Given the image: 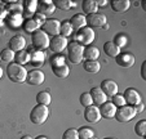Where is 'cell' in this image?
<instances>
[{
    "label": "cell",
    "instance_id": "f1b7e54d",
    "mask_svg": "<svg viewBox=\"0 0 146 139\" xmlns=\"http://www.w3.org/2000/svg\"><path fill=\"white\" fill-rule=\"evenodd\" d=\"M52 70H53V74L57 77H60V79H66L70 75V68L67 65L58 66V67H52Z\"/></svg>",
    "mask_w": 146,
    "mask_h": 139
},
{
    "label": "cell",
    "instance_id": "484cf974",
    "mask_svg": "<svg viewBox=\"0 0 146 139\" xmlns=\"http://www.w3.org/2000/svg\"><path fill=\"white\" fill-rule=\"evenodd\" d=\"M82 8H83V12H84V13L91 16V14L97 13L98 7H97V3L94 0H84L82 4Z\"/></svg>",
    "mask_w": 146,
    "mask_h": 139
},
{
    "label": "cell",
    "instance_id": "83f0119b",
    "mask_svg": "<svg viewBox=\"0 0 146 139\" xmlns=\"http://www.w3.org/2000/svg\"><path fill=\"white\" fill-rule=\"evenodd\" d=\"M14 62L22 66L30 62V54L27 50H21V52L14 53Z\"/></svg>",
    "mask_w": 146,
    "mask_h": 139
},
{
    "label": "cell",
    "instance_id": "cb8c5ba5",
    "mask_svg": "<svg viewBox=\"0 0 146 139\" xmlns=\"http://www.w3.org/2000/svg\"><path fill=\"white\" fill-rule=\"evenodd\" d=\"M100 57V50L96 46H87L83 52V59L86 61H97Z\"/></svg>",
    "mask_w": 146,
    "mask_h": 139
},
{
    "label": "cell",
    "instance_id": "f907efd6",
    "mask_svg": "<svg viewBox=\"0 0 146 139\" xmlns=\"http://www.w3.org/2000/svg\"><path fill=\"white\" fill-rule=\"evenodd\" d=\"M1 77H3V68L0 67V79H1Z\"/></svg>",
    "mask_w": 146,
    "mask_h": 139
},
{
    "label": "cell",
    "instance_id": "4316f807",
    "mask_svg": "<svg viewBox=\"0 0 146 139\" xmlns=\"http://www.w3.org/2000/svg\"><path fill=\"white\" fill-rule=\"evenodd\" d=\"M83 67L89 74H97L101 68V65L98 63V61H84Z\"/></svg>",
    "mask_w": 146,
    "mask_h": 139
},
{
    "label": "cell",
    "instance_id": "8fae6325",
    "mask_svg": "<svg viewBox=\"0 0 146 139\" xmlns=\"http://www.w3.org/2000/svg\"><path fill=\"white\" fill-rule=\"evenodd\" d=\"M45 80V75L43 74V71L40 70H31L30 72H27V77H26V81L30 85H34V86H38V85H41Z\"/></svg>",
    "mask_w": 146,
    "mask_h": 139
},
{
    "label": "cell",
    "instance_id": "681fc988",
    "mask_svg": "<svg viewBox=\"0 0 146 139\" xmlns=\"http://www.w3.org/2000/svg\"><path fill=\"white\" fill-rule=\"evenodd\" d=\"M21 139H33V138H31L30 135H23V136H22V138H21Z\"/></svg>",
    "mask_w": 146,
    "mask_h": 139
},
{
    "label": "cell",
    "instance_id": "e0dca14e",
    "mask_svg": "<svg viewBox=\"0 0 146 139\" xmlns=\"http://www.w3.org/2000/svg\"><path fill=\"white\" fill-rule=\"evenodd\" d=\"M98 109H100V113H101V117H105V119H114L116 112V107L111 102H108V101L105 103H102L98 107Z\"/></svg>",
    "mask_w": 146,
    "mask_h": 139
},
{
    "label": "cell",
    "instance_id": "d4e9b609",
    "mask_svg": "<svg viewBox=\"0 0 146 139\" xmlns=\"http://www.w3.org/2000/svg\"><path fill=\"white\" fill-rule=\"evenodd\" d=\"M104 52L108 57H111V58H115L120 54V49H119L118 46L113 43V41H106L104 44Z\"/></svg>",
    "mask_w": 146,
    "mask_h": 139
},
{
    "label": "cell",
    "instance_id": "7bdbcfd3",
    "mask_svg": "<svg viewBox=\"0 0 146 139\" xmlns=\"http://www.w3.org/2000/svg\"><path fill=\"white\" fill-rule=\"evenodd\" d=\"M33 19L36 22V23H38L39 26H40V27H41L43 25H44V22L47 21V19H45V16H44V14L38 13V12H36V13L33 16Z\"/></svg>",
    "mask_w": 146,
    "mask_h": 139
},
{
    "label": "cell",
    "instance_id": "d6986e66",
    "mask_svg": "<svg viewBox=\"0 0 146 139\" xmlns=\"http://www.w3.org/2000/svg\"><path fill=\"white\" fill-rule=\"evenodd\" d=\"M69 22L71 23L72 30H78V31H79V30H82V28L87 27V18H86V16H84V14H82V13L74 14Z\"/></svg>",
    "mask_w": 146,
    "mask_h": 139
},
{
    "label": "cell",
    "instance_id": "3957f363",
    "mask_svg": "<svg viewBox=\"0 0 146 139\" xmlns=\"http://www.w3.org/2000/svg\"><path fill=\"white\" fill-rule=\"evenodd\" d=\"M48 116H49V109L48 106H43V104H38L35 106L30 112V120L35 125H41L47 121Z\"/></svg>",
    "mask_w": 146,
    "mask_h": 139
},
{
    "label": "cell",
    "instance_id": "ffe728a7",
    "mask_svg": "<svg viewBox=\"0 0 146 139\" xmlns=\"http://www.w3.org/2000/svg\"><path fill=\"white\" fill-rule=\"evenodd\" d=\"M7 25L9 27H13V28H18L19 26L23 25V17L22 14H12V13H8L4 19Z\"/></svg>",
    "mask_w": 146,
    "mask_h": 139
},
{
    "label": "cell",
    "instance_id": "f35d334b",
    "mask_svg": "<svg viewBox=\"0 0 146 139\" xmlns=\"http://www.w3.org/2000/svg\"><path fill=\"white\" fill-rule=\"evenodd\" d=\"M79 101H80V104H82L84 108L93 104V102H92V97H91V94H89V92L88 93H83L82 96H80Z\"/></svg>",
    "mask_w": 146,
    "mask_h": 139
},
{
    "label": "cell",
    "instance_id": "ba28073f",
    "mask_svg": "<svg viewBox=\"0 0 146 139\" xmlns=\"http://www.w3.org/2000/svg\"><path fill=\"white\" fill-rule=\"evenodd\" d=\"M67 44L69 43H67L66 38L58 35V36H54V38L49 41V49L52 50L53 53H56V54H60L61 52H64L67 48Z\"/></svg>",
    "mask_w": 146,
    "mask_h": 139
},
{
    "label": "cell",
    "instance_id": "c3c4849f",
    "mask_svg": "<svg viewBox=\"0 0 146 139\" xmlns=\"http://www.w3.org/2000/svg\"><path fill=\"white\" fill-rule=\"evenodd\" d=\"M34 139H48L47 136H44V135H39V136H36V138H34Z\"/></svg>",
    "mask_w": 146,
    "mask_h": 139
},
{
    "label": "cell",
    "instance_id": "8992f818",
    "mask_svg": "<svg viewBox=\"0 0 146 139\" xmlns=\"http://www.w3.org/2000/svg\"><path fill=\"white\" fill-rule=\"evenodd\" d=\"M94 38H96V34H94L93 28L91 27H84L82 28V30L78 31L76 34V43H79L80 45H89V44L92 43V41L94 40Z\"/></svg>",
    "mask_w": 146,
    "mask_h": 139
},
{
    "label": "cell",
    "instance_id": "bcb514c9",
    "mask_svg": "<svg viewBox=\"0 0 146 139\" xmlns=\"http://www.w3.org/2000/svg\"><path fill=\"white\" fill-rule=\"evenodd\" d=\"M97 7H106V4H108V1L106 0H97Z\"/></svg>",
    "mask_w": 146,
    "mask_h": 139
},
{
    "label": "cell",
    "instance_id": "9c48e42d",
    "mask_svg": "<svg viewBox=\"0 0 146 139\" xmlns=\"http://www.w3.org/2000/svg\"><path fill=\"white\" fill-rule=\"evenodd\" d=\"M84 119H86L88 123L91 124H96L101 120V113H100V109L97 106L92 104L89 107H86L84 109Z\"/></svg>",
    "mask_w": 146,
    "mask_h": 139
},
{
    "label": "cell",
    "instance_id": "11a10c76",
    "mask_svg": "<svg viewBox=\"0 0 146 139\" xmlns=\"http://www.w3.org/2000/svg\"><path fill=\"white\" fill-rule=\"evenodd\" d=\"M0 4H1V3H0Z\"/></svg>",
    "mask_w": 146,
    "mask_h": 139
},
{
    "label": "cell",
    "instance_id": "f6af8a7d",
    "mask_svg": "<svg viewBox=\"0 0 146 139\" xmlns=\"http://www.w3.org/2000/svg\"><path fill=\"white\" fill-rule=\"evenodd\" d=\"M145 67H146V62H142L141 65V77L143 80H146V75H145Z\"/></svg>",
    "mask_w": 146,
    "mask_h": 139
},
{
    "label": "cell",
    "instance_id": "4dcf8cb0",
    "mask_svg": "<svg viewBox=\"0 0 146 139\" xmlns=\"http://www.w3.org/2000/svg\"><path fill=\"white\" fill-rule=\"evenodd\" d=\"M22 27L25 28L26 32L33 34V32H35L36 30H39V28H40V26H39L33 18H29V19H25V22H23Z\"/></svg>",
    "mask_w": 146,
    "mask_h": 139
},
{
    "label": "cell",
    "instance_id": "b9f144b4",
    "mask_svg": "<svg viewBox=\"0 0 146 139\" xmlns=\"http://www.w3.org/2000/svg\"><path fill=\"white\" fill-rule=\"evenodd\" d=\"M62 139H79L76 129H67L62 135Z\"/></svg>",
    "mask_w": 146,
    "mask_h": 139
},
{
    "label": "cell",
    "instance_id": "5bb4252c",
    "mask_svg": "<svg viewBox=\"0 0 146 139\" xmlns=\"http://www.w3.org/2000/svg\"><path fill=\"white\" fill-rule=\"evenodd\" d=\"M100 89L105 93L106 97H110V98L118 94V84L113 80H104L100 85Z\"/></svg>",
    "mask_w": 146,
    "mask_h": 139
},
{
    "label": "cell",
    "instance_id": "7dc6e473",
    "mask_svg": "<svg viewBox=\"0 0 146 139\" xmlns=\"http://www.w3.org/2000/svg\"><path fill=\"white\" fill-rule=\"evenodd\" d=\"M1 12H5V9H3V11H1V8H0V23L3 22V18L5 19V17H7V16H1Z\"/></svg>",
    "mask_w": 146,
    "mask_h": 139
},
{
    "label": "cell",
    "instance_id": "7402d4cb",
    "mask_svg": "<svg viewBox=\"0 0 146 139\" xmlns=\"http://www.w3.org/2000/svg\"><path fill=\"white\" fill-rule=\"evenodd\" d=\"M36 9H38V1L36 0H26V1H23L22 17H27V19L31 18V16L36 13Z\"/></svg>",
    "mask_w": 146,
    "mask_h": 139
},
{
    "label": "cell",
    "instance_id": "db71d44e",
    "mask_svg": "<svg viewBox=\"0 0 146 139\" xmlns=\"http://www.w3.org/2000/svg\"><path fill=\"white\" fill-rule=\"evenodd\" d=\"M0 61H1V58H0Z\"/></svg>",
    "mask_w": 146,
    "mask_h": 139
},
{
    "label": "cell",
    "instance_id": "ee69618b",
    "mask_svg": "<svg viewBox=\"0 0 146 139\" xmlns=\"http://www.w3.org/2000/svg\"><path fill=\"white\" fill-rule=\"evenodd\" d=\"M133 109H135L136 115H137V113H141V112L143 111V104H142V103L136 104V106H133Z\"/></svg>",
    "mask_w": 146,
    "mask_h": 139
},
{
    "label": "cell",
    "instance_id": "30bf717a",
    "mask_svg": "<svg viewBox=\"0 0 146 139\" xmlns=\"http://www.w3.org/2000/svg\"><path fill=\"white\" fill-rule=\"evenodd\" d=\"M123 97H124V99H125V104H128V106L133 107V106H136V104L141 103L140 93H138L136 89H133V88H128V89H125Z\"/></svg>",
    "mask_w": 146,
    "mask_h": 139
},
{
    "label": "cell",
    "instance_id": "836d02e7",
    "mask_svg": "<svg viewBox=\"0 0 146 139\" xmlns=\"http://www.w3.org/2000/svg\"><path fill=\"white\" fill-rule=\"evenodd\" d=\"M78 135H79V139H89L92 136H94V133L91 128L88 126H83L78 130Z\"/></svg>",
    "mask_w": 146,
    "mask_h": 139
},
{
    "label": "cell",
    "instance_id": "d590c367",
    "mask_svg": "<svg viewBox=\"0 0 146 139\" xmlns=\"http://www.w3.org/2000/svg\"><path fill=\"white\" fill-rule=\"evenodd\" d=\"M135 133L137 134L138 136L143 138L146 134V120H140L135 126Z\"/></svg>",
    "mask_w": 146,
    "mask_h": 139
},
{
    "label": "cell",
    "instance_id": "1f68e13d",
    "mask_svg": "<svg viewBox=\"0 0 146 139\" xmlns=\"http://www.w3.org/2000/svg\"><path fill=\"white\" fill-rule=\"evenodd\" d=\"M72 26L71 23H70L69 21H64L61 22V27H60V35L64 36V38H67V36H70L72 34Z\"/></svg>",
    "mask_w": 146,
    "mask_h": 139
},
{
    "label": "cell",
    "instance_id": "ac0fdd59",
    "mask_svg": "<svg viewBox=\"0 0 146 139\" xmlns=\"http://www.w3.org/2000/svg\"><path fill=\"white\" fill-rule=\"evenodd\" d=\"M89 94H91L92 97V102H93L94 106L100 107L102 103H105L106 99H108V97L105 96V93L102 92L100 88H92L91 92H89Z\"/></svg>",
    "mask_w": 146,
    "mask_h": 139
},
{
    "label": "cell",
    "instance_id": "f5cc1de1",
    "mask_svg": "<svg viewBox=\"0 0 146 139\" xmlns=\"http://www.w3.org/2000/svg\"><path fill=\"white\" fill-rule=\"evenodd\" d=\"M105 139H116V138H105Z\"/></svg>",
    "mask_w": 146,
    "mask_h": 139
},
{
    "label": "cell",
    "instance_id": "4fadbf2b",
    "mask_svg": "<svg viewBox=\"0 0 146 139\" xmlns=\"http://www.w3.org/2000/svg\"><path fill=\"white\" fill-rule=\"evenodd\" d=\"M106 22H108V18L104 14H100V13H94V14H91V16L87 18V25H89L88 27H104L106 25Z\"/></svg>",
    "mask_w": 146,
    "mask_h": 139
},
{
    "label": "cell",
    "instance_id": "7a4b0ae2",
    "mask_svg": "<svg viewBox=\"0 0 146 139\" xmlns=\"http://www.w3.org/2000/svg\"><path fill=\"white\" fill-rule=\"evenodd\" d=\"M67 58L72 65H79L83 61V52H84V46L80 45L76 41H71L67 44Z\"/></svg>",
    "mask_w": 146,
    "mask_h": 139
},
{
    "label": "cell",
    "instance_id": "2e32d148",
    "mask_svg": "<svg viewBox=\"0 0 146 139\" xmlns=\"http://www.w3.org/2000/svg\"><path fill=\"white\" fill-rule=\"evenodd\" d=\"M56 11V7L53 5V1L50 0H43V1H38V9L36 12L38 13L44 14L45 17L47 16H52Z\"/></svg>",
    "mask_w": 146,
    "mask_h": 139
},
{
    "label": "cell",
    "instance_id": "52a82bcc",
    "mask_svg": "<svg viewBox=\"0 0 146 139\" xmlns=\"http://www.w3.org/2000/svg\"><path fill=\"white\" fill-rule=\"evenodd\" d=\"M60 27H61V22L57 19H47L44 22V25L41 26V30L44 31L48 36H58L60 35Z\"/></svg>",
    "mask_w": 146,
    "mask_h": 139
},
{
    "label": "cell",
    "instance_id": "8d00e7d4",
    "mask_svg": "<svg viewBox=\"0 0 146 139\" xmlns=\"http://www.w3.org/2000/svg\"><path fill=\"white\" fill-rule=\"evenodd\" d=\"M49 62H50V65H52V67H58V66L66 65V63H65V57L62 54H56V55H53V57H50Z\"/></svg>",
    "mask_w": 146,
    "mask_h": 139
},
{
    "label": "cell",
    "instance_id": "5b68a950",
    "mask_svg": "<svg viewBox=\"0 0 146 139\" xmlns=\"http://www.w3.org/2000/svg\"><path fill=\"white\" fill-rule=\"evenodd\" d=\"M135 116H136V112H135V109H133V107L125 104V106H123V107L116 108V112H115V116H114V117H115V120L119 121V123H128V121H131Z\"/></svg>",
    "mask_w": 146,
    "mask_h": 139
},
{
    "label": "cell",
    "instance_id": "e575fe53",
    "mask_svg": "<svg viewBox=\"0 0 146 139\" xmlns=\"http://www.w3.org/2000/svg\"><path fill=\"white\" fill-rule=\"evenodd\" d=\"M5 11L8 13L12 14H22L23 13V5L18 3H13V4H9V5L5 7Z\"/></svg>",
    "mask_w": 146,
    "mask_h": 139
},
{
    "label": "cell",
    "instance_id": "6da1fadb",
    "mask_svg": "<svg viewBox=\"0 0 146 139\" xmlns=\"http://www.w3.org/2000/svg\"><path fill=\"white\" fill-rule=\"evenodd\" d=\"M7 75L13 82L21 84V82L26 81L27 77V70L23 67L22 65H18L16 62H11L7 66Z\"/></svg>",
    "mask_w": 146,
    "mask_h": 139
},
{
    "label": "cell",
    "instance_id": "74e56055",
    "mask_svg": "<svg viewBox=\"0 0 146 139\" xmlns=\"http://www.w3.org/2000/svg\"><path fill=\"white\" fill-rule=\"evenodd\" d=\"M114 44H115L116 46H118L119 49H121V48H124V46L127 45L128 40H127V36L123 35V34H119V35H116L115 38H114Z\"/></svg>",
    "mask_w": 146,
    "mask_h": 139
},
{
    "label": "cell",
    "instance_id": "603a6c76",
    "mask_svg": "<svg viewBox=\"0 0 146 139\" xmlns=\"http://www.w3.org/2000/svg\"><path fill=\"white\" fill-rule=\"evenodd\" d=\"M110 4H111V9L114 12H116V13H124L131 7L129 0H113Z\"/></svg>",
    "mask_w": 146,
    "mask_h": 139
},
{
    "label": "cell",
    "instance_id": "277c9868",
    "mask_svg": "<svg viewBox=\"0 0 146 139\" xmlns=\"http://www.w3.org/2000/svg\"><path fill=\"white\" fill-rule=\"evenodd\" d=\"M49 36L41 28H39L35 32L31 34V43H33L34 48L38 50H44L47 48H49Z\"/></svg>",
    "mask_w": 146,
    "mask_h": 139
},
{
    "label": "cell",
    "instance_id": "ab89813d",
    "mask_svg": "<svg viewBox=\"0 0 146 139\" xmlns=\"http://www.w3.org/2000/svg\"><path fill=\"white\" fill-rule=\"evenodd\" d=\"M0 58H1V61H5V62L11 63L14 59V52H12L9 48L8 49H4L0 53Z\"/></svg>",
    "mask_w": 146,
    "mask_h": 139
},
{
    "label": "cell",
    "instance_id": "d6a6232c",
    "mask_svg": "<svg viewBox=\"0 0 146 139\" xmlns=\"http://www.w3.org/2000/svg\"><path fill=\"white\" fill-rule=\"evenodd\" d=\"M52 97H50V94L48 92H40L38 93V96H36V102H38V104H43V106H48V104L50 103V101H52Z\"/></svg>",
    "mask_w": 146,
    "mask_h": 139
},
{
    "label": "cell",
    "instance_id": "7c38bea8",
    "mask_svg": "<svg viewBox=\"0 0 146 139\" xmlns=\"http://www.w3.org/2000/svg\"><path fill=\"white\" fill-rule=\"evenodd\" d=\"M115 61H116V65L120 66V67L129 68L135 65L136 58L132 53H120L118 57H115Z\"/></svg>",
    "mask_w": 146,
    "mask_h": 139
},
{
    "label": "cell",
    "instance_id": "9a60e30c",
    "mask_svg": "<svg viewBox=\"0 0 146 139\" xmlns=\"http://www.w3.org/2000/svg\"><path fill=\"white\" fill-rule=\"evenodd\" d=\"M26 48V39L21 35H16L9 40V49L12 52L17 53L21 52V50H25Z\"/></svg>",
    "mask_w": 146,
    "mask_h": 139
},
{
    "label": "cell",
    "instance_id": "44dd1931",
    "mask_svg": "<svg viewBox=\"0 0 146 139\" xmlns=\"http://www.w3.org/2000/svg\"><path fill=\"white\" fill-rule=\"evenodd\" d=\"M29 54H30V62L33 63L34 66H41L43 63H44V59H45V54L43 50H38V49H31L30 52H29Z\"/></svg>",
    "mask_w": 146,
    "mask_h": 139
},
{
    "label": "cell",
    "instance_id": "816d5d0a",
    "mask_svg": "<svg viewBox=\"0 0 146 139\" xmlns=\"http://www.w3.org/2000/svg\"><path fill=\"white\" fill-rule=\"evenodd\" d=\"M89 139H97V138H96V136H92V138H89Z\"/></svg>",
    "mask_w": 146,
    "mask_h": 139
},
{
    "label": "cell",
    "instance_id": "60d3db41",
    "mask_svg": "<svg viewBox=\"0 0 146 139\" xmlns=\"http://www.w3.org/2000/svg\"><path fill=\"white\" fill-rule=\"evenodd\" d=\"M111 103H113L116 108H119V107L125 106V99H124V97L120 96V94H115L114 97H111Z\"/></svg>",
    "mask_w": 146,
    "mask_h": 139
},
{
    "label": "cell",
    "instance_id": "f546056e",
    "mask_svg": "<svg viewBox=\"0 0 146 139\" xmlns=\"http://www.w3.org/2000/svg\"><path fill=\"white\" fill-rule=\"evenodd\" d=\"M53 5L61 11H70L75 7V3L70 1V0H53Z\"/></svg>",
    "mask_w": 146,
    "mask_h": 139
}]
</instances>
